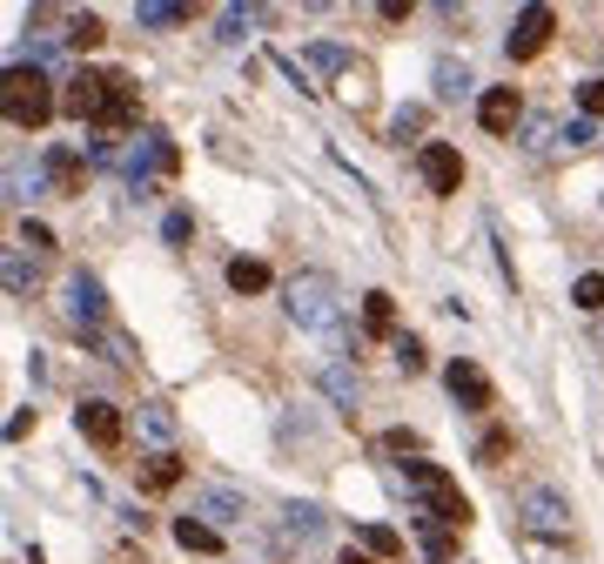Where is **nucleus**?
<instances>
[{
	"mask_svg": "<svg viewBox=\"0 0 604 564\" xmlns=\"http://www.w3.org/2000/svg\"><path fill=\"white\" fill-rule=\"evenodd\" d=\"M0 108H8L14 128H48V114H54V81L48 68H8V81H0Z\"/></svg>",
	"mask_w": 604,
	"mask_h": 564,
	"instance_id": "obj_1",
	"label": "nucleus"
},
{
	"mask_svg": "<svg viewBox=\"0 0 604 564\" xmlns=\"http://www.w3.org/2000/svg\"><path fill=\"white\" fill-rule=\"evenodd\" d=\"M403 483H417V491H423L417 524H443V531H464V524H470V498L457 491V477H443L436 464H403Z\"/></svg>",
	"mask_w": 604,
	"mask_h": 564,
	"instance_id": "obj_2",
	"label": "nucleus"
},
{
	"mask_svg": "<svg viewBox=\"0 0 604 564\" xmlns=\"http://www.w3.org/2000/svg\"><path fill=\"white\" fill-rule=\"evenodd\" d=\"M282 296H289L282 309H289L303 330H336V303H343V296H336V275H322V269H296Z\"/></svg>",
	"mask_w": 604,
	"mask_h": 564,
	"instance_id": "obj_3",
	"label": "nucleus"
},
{
	"mask_svg": "<svg viewBox=\"0 0 604 564\" xmlns=\"http://www.w3.org/2000/svg\"><path fill=\"white\" fill-rule=\"evenodd\" d=\"M517 524L538 538H564L571 531V504H564V491H551V483H523L517 491Z\"/></svg>",
	"mask_w": 604,
	"mask_h": 564,
	"instance_id": "obj_4",
	"label": "nucleus"
},
{
	"mask_svg": "<svg viewBox=\"0 0 604 564\" xmlns=\"http://www.w3.org/2000/svg\"><path fill=\"white\" fill-rule=\"evenodd\" d=\"M551 34H557V14L544 8V0H531V8L510 21V40H504V48H510V61H538V54L551 48Z\"/></svg>",
	"mask_w": 604,
	"mask_h": 564,
	"instance_id": "obj_5",
	"label": "nucleus"
},
{
	"mask_svg": "<svg viewBox=\"0 0 604 564\" xmlns=\"http://www.w3.org/2000/svg\"><path fill=\"white\" fill-rule=\"evenodd\" d=\"M67 322H74V330L88 336V343L108 330V296H101L95 275H67Z\"/></svg>",
	"mask_w": 604,
	"mask_h": 564,
	"instance_id": "obj_6",
	"label": "nucleus"
},
{
	"mask_svg": "<svg viewBox=\"0 0 604 564\" xmlns=\"http://www.w3.org/2000/svg\"><path fill=\"white\" fill-rule=\"evenodd\" d=\"M61 108H67L74 121H88V128H95V121L108 114V68H101V74H95V68L67 74V88H61Z\"/></svg>",
	"mask_w": 604,
	"mask_h": 564,
	"instance_id": "obj_7",
	"label": "nucleus"
},
{
	"mask_svg": "<svg viewBox=\"0 0 604 564\" xmlns=\"http://www.w3.org/2000/svg\"><path fill=\"white\" fill-rule=\"evenodd\" d=\"M443 390H451L464 410H477V417H483V410H497V390H491V377H483L470 356H457L451 370H443Z\"/></svg>",
	"mask_w": 604,
	"mask_h": 564,
	"instance_id": "obj_8",
	"label": "nucleus"
},
{
	"mask_svg": "<svg viewBox=\"0 0 604 564\" xmlns=\"http://www.w3.org/2000/svg\"><path fill=\"white\" fill-rule=\"evenodd\" d=\"M74 430L88 437L95 451H121V437H128V424H121V410H114V403H101V396H88V403H81V410H74Z\"/></svg>",
	"mask_w": 604,
	"mask_h": 564,
	"instance_id": "obj_9",
	"label": "nucleus"
},
{
	"mask_svg": "<svg viewBox=\"0 0 604 564\" xmlns=\"http://www.w3.org/2000/svg\"><path fill=\"white\" fill-rule=\"evenodd\" d=\"M417 169H423V188H430V195H457V188H464V155H457L451 142H423Z\"/></svg>",
	"mask_w": 604,
	"mask_h": 564,
	"instance_id": "obj_10",
	"label": "nucleus"
},
{
	"mask_svg": "<svg viewBox=\"0 0 604 564\" xmlns=\"http://www.w3.org/2000/svg\"><path fill=\"white\" fill-rule=\"evenodd\" d=\"M477 121L491 135H510L517 121H523V101H517V88H483V101H477Z\"/></svg>",
	"mask_w": 604,
	"mask_h": 564,
	"instance_id": "obj_11",
	"label": "nucleus"
},
{
	"mask_svg": "<svg viewBox=\"0 0 604 564\" xmlns=\"http://www.w3.org/2000/svg\"><path fill=\"white\" fill-rule=\"evenodd\" d=\"M48 188L54 195H81V188H88V161H81L74 148H54L48 155Z\"/></svg>",
	"mask_w": 604,
	"mask_h": 564,
	"instance_id": "obj_12",
	"label": "nucleus"
},
{
	"mask_svg": "<svg viewBox=\"0 0 604 564\" xmlns=\"http://www.w3.org/2000/svg\"><path fill=\"white\" fill-rule=\"evenodd\" d=\"M135 483H141V491H175V483H182V457H175V451H155V457H141Z\"/></svg>",
	"mask_w": 604,
	"mask_h": 564,
	"instance_id": "obj_13",
	"label": "nucleus"
},
{
	"mask_svg": "<svg viewBox=\"0 0 604 564\" xmlns=\"http://www.w3.org/2000/svg\"><path fill=\"white\" fill-rule=\"evenodd\" d=\"M229 290H235V296H262V290H269V262L235 256V262H229Z\"/></svg>",
	"mask_w": 604,
	"mask_h": 564,
	"instance_id": "obj_14",
	"label": "nucleus"
},
{
	"mask_svg": "<svg viewBox=\"0 0 604 564\" xmlns=\"http://www.w3.org/2000/svg\"><path fill=\"white\" fill-rule=\"evenodd\" d=\"M175 544H182V551H201V557H215V551H222L215 524H201V517H175Z\"/></svg>",
	"mask_w": 604,
	"mask_h": 564,
	"instance_id": "obj_15",
	"label": "nucleus"
},
{
	"mask_svg": "<svg viewBox=\"0 0 604 564\" xmlns=\"http://www.w3.org/2000/svg\"><path fill=\"white\" fill-rule=\"evenodd\" d=\"M362 322H370V336H396V296L370 290V296H362Z\"/></svg>",
	"mask_w": 604,
	"mask_h": 564,
	"instance_id": "obj_16",
	"label": "nucleus"
},
{
	"mask_svg": "<svg viewBox=\"0 0 604 564\" xmlns=\"http://www.w3.org/2000/svg\"><path fill=\"white\" fill-rule=\"evenodd\" d=\"M436 95L443 101H464L470 95V68L464 61H436Z\"/></svg>",
	"mask_w": 604,
	"mask_h": 564,
	"instance_id": "obj_17",
	"label": "nucleus"
},
{
	"mask_svg": "<svg viewBox=\"0 0 604 564\" xmlns=\"http://www.w3.org/2000/svg\"><path fill=\"white\" fill-rule=\"evenodd\" d=\"M135 424H141L155 443H169V437H175V410H169V403H141V410H135Z\"/></svg>",
	"mask_w": 604,
	"mask_h": 564,
	"instance_id": "obj_18",
	"label": "nucleus"
},
{
	"mask_svg": "<svg viewBox=\"0 0 604 564\" xmlns=\"http://www.w3.org/2000/svg\"><path fill=\"white\" fill-rule=\"evenodd\" d=\"M356 538H362V551H370V557H403V538L390 531V524H362Z\"/></svg>",
	"mask_w": 604,
	"mask_h": 564,
	"instance_id": "obj_19",
	"label": "nucleus"
},
{
	"mask_svg": "<svg viewBox=\"0 0 604 564\" xmlns=\"http://www.w3.org/2000/svg\"><path fill=\"white\" fill-rule=\"evenodd\" d=\"M67 48H74V54L101 48V14H74V21H67Z\"/></svg>",
	"mask_w": 604,
	"mask_h": 564,
	"instance_id": "obj_20",
	"label": "nucleus"
},
{
	"mask_svg": "<svg viewBox=\"0 0 604 564\" xmlns=\"http://www.w3.org/2000/svg\"><path fill=\"white\" fill-rule=\"evenodd\" d=\"M135 21H141V27H182L188 8H175V0H148V8H135Z\"/></svg>",
	"mask_w": 604,
	"mask_h": 564,
	"instance_id": "obj_21",
	"label": "nucleus"
},
{
	"mask_svg": "<svg viewBox=\"0 0 604 564\" xmlns=\"http://www.w3.org/2000/svg\"><path fill=\"white\" fill-rule=\"evenodd\" d=\"M423 557H430V564H451V557H457V531H443V524H423Z\"/></svg>",
	"mask_w": 604,
	"mask_h": 564,
	"instance_id": "obj_22",
	"label": "nucleus"
},
{
	"mask_svg": "<svg viewBox=\"0 0 604 564\" xmlns=\"http://www.w3.org/2000/svg\"><path fill=\"white\" fill-rule=\"evenodd\" d=\"M282 531H289L296 544H309V538L322 531V511H316V504H289V524H282Z\"/></svg>",
	"mask_w": 604,
	"mask_h": 564,
	"instance_id": "obj_23",
	"label": "nucleus"
},
{
	"mask_svg": "<svg viewBox=\"0 0 604 564\" xmlns=\"http://www.w3.org/2000/svg\"><path fill=\"white\" fill-rule=\"evenodd\" d=\"M34 290V262H21V249H8V296H27Z\"/></svg>",
	"mask_w": 604,
	"mask_h": 564,
	"instance_id": "obj_24",
	"label": "nucleus"
},
{
	"mask_svg": "<svg viewBox=\"0 0 604 564\" xmlns=\"http://www.w3.org/2000/svg\"><path fill=\"white\" fill-rule=\"evenodd\" d=\"M571 303L597 316V309H604V275H578V290H571Z\"/></svg>",
	"mask_w": 604,
	"mask_h": 564,
	"instance_id": "obj_25",
	"label": "nucleus"
},
{
	"mask_svg": "<svg viewBox=\"0 0 604 564\" xmlns=\"http://www.w3.org/2000/svg\"><path fill=\"white\" fill-rule=\"evenodd\" d=\"M504 457H510V430H491V437L477 443V464H491V470H497Z\"/></svg>",
	"mask_w": 604,
	"mask_h": 564,
	"instance_id": "obj_26",
	"label": "nucleus"
},
{
	"mask_svg": "<svg viewBox=\"0 0 604 564\" xmlns=\"http://www.w3.org/2000/svg\"><path fill=\"white\" fill-rule=\"evenodd\" d=\"M309 61H316L322 74H343V68H349V54L336 48V40H316V48H309Z\"/></svg>",
	"mask_w": 604,
	"mask_h": 564,
	"instance_id": "obj_27",
	"label": "nucleus"
},
{
	"mask_svg": "<svg viewBox=\"0 0 604 564\" xmlns=\"http://www.w3.org/2000/svg\"><path fill=\"white\" fill-rule=\"evenodd\" d=\"M322 390L336 403H356V370H322Z\"/></svg>",
	"mask_w": 604,
	"mask_h": 564,
	"instance_id": "obj_28",
	"label": "nucleus"
},
{
	"mask_svg": "<svg viewBox=\"0 0 604 564\" xmlns=\"http://www.w3.org/2000/svg\"><path fill=\"white\" fill-rule=\"evenodd\" d=\"M249 21H262L256 8H229L222 14V40H242V34H249Z\"/></svg>",
	"mask_w": 604,
	"mask_h": 564,
	"instance_id": "obj_29",
	"label": "nucleus"
},
{
	"mask_svg": "<svg viewBox=\"0 0 604 564\" xmlns=\"http://www.w3.org/2000/svg\"><path fill=\"white\" fill-rule=\"evenodd\" d=\"M578 108H584V121L604 114V81H578Z\"/></svg>",
	"mask_w": 604,
	"mask_h": 564,
	"instance_id": "obj_30",
	"label": "nucleus"
},
{
	"mask_svg": "<svg viewBox=\"0 0 604 564\" xmlns=\"http://www.w3.org/2000/svg\"><path fill=\"white\" fill-rule=\"evenodd\" d=\"M201 511H209V517H242V498L235 491H209V498H201Z\"/></svg>",
	"mask_w": 604,
	"mask_h": 564,
	"instance_id": "obj_31",
	"label": "nucleus"
},
{
	"mask_svg": "<svg viewBox=\"0 0 604 564\" xmlns=\"http://www.w3.org/2000/svg\"><path fill=\"white\" fill-rule=\"evenodd\" d=\"M551 135H557V128H551L544 114H531V121H523V148H551Z\"/></svg>",
	"mask_w": 604,
	"mask_h": 564,
	"instance_id": "obj_32",
	"label": "nucleus"
},
{
	"mask_svg": "<svg viewBox=\"0 0 604 564\" xmlns=\"http://www.w3.org/2000/svg\"><path fill=\"white\" fill-rule=\"evenodd\" d=\"M396 363L403 370H423V336H396Z\"/></svg>",
	"mask_w": 604,
	"mask_h": 564,
	"instance_id": "obj_33",
	"label": "nucleus"
},
{
	"mask_svg": "<svg viewBox=\"0 0 604 564\" xmlns=\"http://www.w3.org/2000/svg\"><path fill=\"white\" fill-rule=\"evenodd\" d=\"M390 135L403 142V135H423V108H403L396 121H390Z\"/></svg>",
	"mask_w": 604,
	"mask_h": 564,
	"instance_id": "obj_34",
	"label": "nucleus"
},
{
	"mask_svg": "<svg viewBox=\"0 0 604 564\" xmlns=\"http://www.w3.org/2000/svg\"><path fill=\"white\" fill-rule=\"evenodd\" d=\"M591 142H597V128H591V121L578 114V121H571V128H564V148H591Z\"/></svg>",
	"mask_w": 604,
	"mask_h": 564,
	"instance_id": "obj_35",
	"label": "nucleus"
},
{
	"mask_svg": "<svg viewBox=\"0 0 604 564\" xmlns=\"http://www.w3.org/2000/svg\"><path fill=\"white\" fill-rule=\"evenodd\" d=\"M21 242H27V249H54V229H48V222H27Z\"/></svg>",
	"mask_w": 604,
	"mask_h": 564,
	"instance_id": "obj_36",
	"label": "nucleus"
},
{
	"mask_svg": "<svg viewBox=\"0 0 604 564\" xmlns=\"http://www.w3.org/2000/svg\"><path fill=\"white\" fill-rule=\"evenodd\" d=\"M161 235H169V242H188V235H195V222H188V216H182V209H175V216H169V222H161Z\"/></svg>",
	"mask_w": 604,
	"mask_h": 564,
	"instance_id": "obj_37",
	"label": "nucleus"
},
{
	"mask_svg": "<svg viewBox=\"0 0 604 564\" xmlns=\"http://www.w3.org/2000/svg\"><path fill=\"white\" fill-rule=\"evenodd\" d=\"M383 451H390V457H403V451H417V437H410V430H390V437H383Z\"/></svg>",
	"mask_w": 604,
	"mask_h": 564,
	"instance_id": "obj_38",
	"label": "nucleus"
},
{
	"mask_svg": "<svg viewBox=\"0 0 604 564\" xmlns=\"http://www.w3.org/2000/svg\"><path fill=\"white\" fill-rule=\"evenodd\" d=\"M27 430H34V410H14V417H8V437H14V443H21V437H27Z\"/></svg>",
	"mask_w": 604,
	"mask_h": 564,
	"instance_id": "obj_39",
	"label": "nucleus"
},
{
	"mask_svg": "<svg viewBox=\"0 0 604 564\" xmlns=\"http://www.w3.org/2000/svg\"><path fill=\"white\" fill-rule=\"evenodd\" d=\"M343 564H383V557H370V551H343Z\"/></svg>",
	"mask_w": 604,
	"mask_h": 564,
	"instance_id": "obj_40",
	"label": "nucleus"
}]
</instances>
